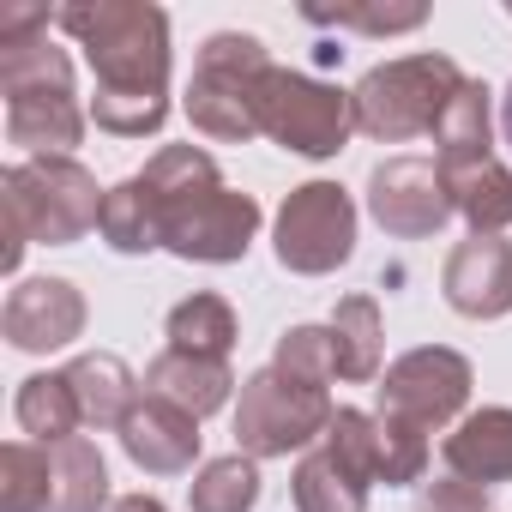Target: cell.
<instances>
[{"label": "cell", "instance_id": "1", "mask_svg": "<svg viewBox=\"0 0 512 512\" xmlns=\"http://www.w3.org/2000/svg\"><path fill=\"white\" fill-rule=\"evenodd\" d=\"M55 25L85 49L97 97L91 121L115 139H145L169 121V13L151 0H79Z\"/></svg>", "mask_w": 512, "mask_h": 512}, {"label": "cell", "instance_id": "2", "mask_svg": "<svg viewBox=\"0 0 512 512\" xmlns=\"http://www.w3.org/2000/svg\"><path fill=\"white\" fill-rule=\"evenodd\" d=\"M0 97H7V139L25 157H73L85 139L91 115L79 109L67 49L49 43L43 7L0 13Z\"/></svg>", "mask_w": 512, "mask_h": 512}, {"label": "cell", "instance_id": "3", "mask_svg": "<svg viewBox=\"0 0 512 512\" xmlns=\"http://www.w3.org/2000/svg\"><path fill=\"white\" fill-rule=\"evenodd\" d=\"M139 181L157 193L163 211V247L175 260H199V266H235L260 235V199L223 187L211 151L199 145H163Z\"/></svg>", "mask_w": 512, "mask_h": 512}, {"label": "cell", "instance_id": "4", "mask_svg": "<svg viewBox=\"0 0 512 512\" xmlns=\"http://www.w3.org/2000/svg\"><path fill=\"white\" fill-rule=\"evenodd\" d=\"M7 253L0 266L19 272L25 266V247H73L91 229H103V187L79 157H25L7 169Z\"/></svg>", "mask_w": 512, "mask_h": 512}, {"label": "cell", "instance_id": "5", "mask_svg": "<svg viewBox=\"0 0 512 512\" xmlns=\"http://www.w3.org/2000/svg\"><path fill=\"white\" fill-rule=\"evenodd\" d=\"M272 73V55L260 37L247 31H217L205 37L199 61H193V79H187V121L205 133V139H223V145H241L260 133V85Z\"/></svg>", "mask_w": 512, "mask_h": 512}, {"label": "cell", "instance_id": "6", "mask_svg": "<svg viewBox=\"0 0 512 512\" xmlns=\"http://www.w3.org/2000/svg\"><path fill=\"white\" fill-rule=\"evenodd\" d=\"M458 91H464V73H458V61H446V55L380 61V67L362 73V85L350 91V97H356V133H368V139H380V145L434 133Z\"/></svg>", "mask_w": 512, "mask_h": 512}, {"label": "cell", "instance_id": "7", "mask_svg": "<svg viewBox=\"0 0 512 512\" xmlns=\"http://www.w3.org/2000/svg\"><path fill=\"white\" fill-rule=\"evenodd\" d=\"M338 404L320 386H302L278 368H260L241 380V404H235V452L241 458H290V452H314L332 428Z\"/></svg>", "mask_w": 512, "mask_h": 512}, {"label": "cell", "instance_id": "8", "mask_svg": "<svg viewBox=\"0 0 512 512\" xmlns=\"http://www.w3.org/2000/svg\"><path fill=\"white\" fill-rule=\"evenodd\" d=\"M260 133L296 157H338L356 133V97L326 85V79H308V73H290V67H272L266 85H260Z\"/></svg>", "mask_w": 512, "mask_h": 512}, {"label": "cell", "instance_id": "9", "mask_svg": "<svg viewBox=\"0 0 512 512\" xmlns=\"http://www.w3.org/2000/svg\"><path fill=\"white\" fill-rule=\"evenodd\" d=\"M380 482V434L368 410H338L326 440L302 452L290 494L296 512H368V488Z\"/></svg>", "mask_w": 512, "mask_h": 512}, {"label": "cell", "instance_id": "10", "mask_svg": "<svg viewBox=\"0 0 512 512\" xmlns=\"http://www.w3.org/2000/svg\"><path fill=\"white\" fill-rule=\"evenodd\" d=\"M272 247H278V266L284 272H302V278L338 272L350 253H356V199L338 181L296 187L284 199V211H278Z\"/></svg>", "mask_w": 512, "mask_h": 512}, {"label": "cell", "instance_id": "11", "mask_svg": "<svg viewBox=\"0 0 512 512\" xmlns=\"http://www.w3.org/2000/svg\"><path fill=\"white\" fill-rule=\"evenodd\" d=\"M464 404H470V362L446 344H422L380 374V416L410 422L422 434L446 428Z\"/></svg>", "mask_w": 512, "mask_h": 512}, {"label": "cell", "instance_id": "12", "mask_svg": "<svg viewBox=\"0 0 512 512\" xmlns=\"http://www.w3.org/2000/svg\"><path fill=\"white\" fill-rule=\"evenodd\" d=\"M368 217L386 235H398V241L440 235L446 217H452V193H446L440 163H428V157H386L368 175Z\"/></svg>", "mask_w": 512, "mask_h": 512}, {"label": "cell", "instance_id": "13", "mask_svg": "<svg viewBox=\"0 0 512 512\" xmlns=\"http://www.w3.org/2000/svg\"><path fill=\"white\" fill-rule=\"evenodd\" d=\"M0 332H7V344L25 350V356L67 350L85 332V296H79V284H67V278H25L7 296V308H0Z\"/></svg>", "mask_w": 512, "mask_h": 512}, {"label": "cell", "instance_id": "14", "mask_svg": "<svg viewBox=\"0 0 512 512\" xmlns=\"http://www.w3.org/2000/svg\"><path fill=\"white\" fill-rule=\"evenodd\" d=\"M446 302L464 320H500L512 314V241L506 235H470L446 253L440 272Z\"/></svg>", "mask_w": 512, "mask_h": 512}, {"label": "cell", "instance_id": "15", "mask_svg": "<svg viewBox=\"0 0 512 512\" xmlns=\"http://www.w3.org/2000/svg\"><path fill=\"white\" fill-rule=\"evenodd\" d=\"M199 416H187V410H175V404H163V398H139L133 404V416L121 422V452L145 470V476H181V470H193V458H199Z\"/></svg>", "mask_w": 512, "mask_h": 512}, {"label": "cell", "instance_id": "16", "mask_svg": "<svg viewBox=\"0 0 512 512\" xmlns=\"http://www.w3.org/2000/svg\"><path fill=\"white\" fill-rule=\"evenodd\" d=\"M446 470L476 482V488H494V482H512V410L506 404H488V410H470L446 446H440Z\"/></svg>", "mask_w": 512, "mask_h": 512}, {"label": "cell", "instance_id": "17", "mask_svg": "<svg viewBox=\"0 0 512 512\" xmlns=\"http://www.w3.org/2000/svg\"><path fill=\"white\" fill-rule=\"evenodd\" d=\"M145 392L205 422L211 410H223V404H229V392H235V374H229V362L187 356V350H163V356L145 368Z\"/></svg>", "mask_w": 512, "mask_h": 512}, {"label": "cell", "instance_id": "18", "mask_svg": "<svg viewBox=\"0 0 512 512\" xmlns=\"http://www.w3.org/2000/svg\"><path fill=\"white\" fill-rule=\"evenodd\" d=\"M67 380H73V398H79L85 428H115V434H121V422H127L133 404H139L133 368H127L121 356H109V350H91V356H73V362H67Z\"/></svg>", "mask_w": 512, "mask_h": 512}, {"label": "cell", "instance_id": "19", "mask_svg": "<svg viewBox=\"0 0 512 512\" xmlns=\"http://www.w3.org/2000/svg\"><path fill=\"white\" fill-rule=\"evenodd\" d=\"M440 175H446L452 211L470 223V235L512 229V169L500 157H482V163H464V169H440Z\"/></svg>", "mask_w": 512, "mask_h": 512}, {"label": "cell", "instance_id": "20", "mask_svg": "<svg viewBox=\"0 0 512 512\" xmlns=\"http://www.w3.org/2000/svg\"><path fill=\"white\" fill-rule=\"evenodd\" d=\"M434 163L440 169H464V163H482L494 157V121H488V85L464 79V91L452 97V109L440 115L434 127Z\"/></svg>", "mask_w": 512, "mask_h": 512}, {"label": "cell", "instance_id": "21", "mask_svg": "<svg viewBox=\"0 0 512 512\" xmlns=\"http://www.w3.org/2000/svg\"><path fill=\"white\" fill-rule=\"evenodd\" d=\"M13 416H19V428H25L37 446H61V440H73V434L85 428L67 368H61V374H31V380H19Z\"/></svg>", "mask_w": 512, "mask_h": 512}, {"label": "cell", "instance_id": "22", "mask_svg": "<svg viewBox=\"0 0 512 512\" xmlns=\"http://www.w3.org/2000/svg\"><path fill=\"white\" fill-rule=\"evenodd\" d=\"M49 458H55V500H49V512H109L115 506L109 500V464H103L97 440L73 434V440L49 446Z\"/></svg>", "mask_w": 512, "mask_h": 512}, {"label": "cell", "instance_id": "23", "mask_svg": "<svg viewBox=\"0 0 512 512\" xmlns=\"http://www.w3.org/2000/svg\"><path fill=\"white\" fill-rule=\"evenodd\" d=\"M163 332H169V350L229 362V350H235V308H229L223 296L199 290V296H187V302L169 308V326H163Z\"/></svg>", "mask_w": 512, "mask_h": 512}, {"label": "cell", "instance_id": "24", "mask_svg": "<svg viewBox=\"0 0 512 512\" xmlns=\"http://www.w3.org/2000/svg\"><path fill=\"white\" fill-rule=\"evenodd\" d=\"M103 241L115 253H151V247H163V211H157V193L139 175H127L121 187H109V199H103Z\"/></svg>", "mask_w": 512, "mask_h": 512}, {"label": "cell", "instance_id": "25", "mask_svg": "<svg viewBox=\"0 0 512 512\" xmlns=\"http://www.w3.org/2000/svg\"><path fill=\"white\" fill-rule=\"evenodd\" d=\"M332 344H338V374L368 386L380 380V356H386V338H380V308L374 296H344L338 314H332Z\"/></svg>", "mask_w": 512, "mask_h": 512}, {"label": "cell", "instance_id": "26", "mask_svg": "<svg viewBox=\"0 0 512 512\" xmlns=\"http://www.w3.org/2000/svg\"><path fill=\"white\" fill-rule=\"evenodd\" d=\"M55 500V458L37 440L0 446V512H49Z\"/></svg>", "mask_w": 512, "mask_h": 512}, {"label": "cell", "instance_id": "27", "mask_svg": "<svg viewBox=\"0 0 512 512\" xmlns=\"http://www.w3.org/2000/svg\"><path fill=\"white\" fill-rule=\"evenodd\" d=\"M253 500H260V464L241 458V452L199 464V476L187 482L193 512H253Z\"/></svg>", "mask_w": 512, "mask_h": 512}, {"label": "cell", "instance_id": "28", "mask_svg": "<svg viewBox=\"0 0 512 512\" xmlns=\"http://www.w3.org/2000/svg\"><path fill=\"white\" fill-rule=\"evenodd\" d=\"M278 374L302 380V386H332L338 380V344H332V326H290L278 338V356H272Z\"/></svg>", "mask_w": 512, "mask_h": 512}, {"label": "cell", "instance_id": "29", "mask_svg": "<svg viewBox=\"0 0 512 512\" xmlns=\"http://www.w3.org/2000/svg\"><path fill=\"white\" fill-rule=\"evenodd\" d=\"M374 434H380V482L386 488L422 482V470H428V434L410 428V422H392L380 410H374Z\"/></svg>", "mask_w": 512, "mask_h": 512}, {"label": "cell", "instance_id": "30", "mask_svg": "<svg viewBox=\"0 0 512 512\" xmlns=\"http://www.w3.org/2000/svg\"><path fill=\"white\" fill-rule=\"evenodd\" d=\"M308 25H338V31H368V37H398L428 25V7H302Z\"/></svg>", "mask_w": 512, "mask_h": 512}, {"label": "cell", "instance_id": "31", "mask_svg": "<svg viewBox=\"0 0 512 512\" xmlns=\"http://www.w3.org/2000/svg\"><path fill=\"white\" fill-rule=\"evenodd\" d=\"M416 512H488V494L476 482H464V476H440V482L422 488Z\"/></svg>", "mask_w": 512, "mask_h": 512}, {"label": "cell", "instance_id": "32", "mask_svg": "<svg viewBox=\"0 0 512 512\" xmlns=\"http://www.w3.org/2000/svg\"><path fill=\"white\" fill-rule=\"evenodd\" d=\"M109 512H169V506H163L157 494H121V500H115Z\"/></svg>", "mask_w": 512, "mask_h": 512}, {"label": "cell", "instance_id": "33", "mask_svg": "<svg viewBox=\"0 0 512 512\" xmlns=\"http://www.w3.org/2000/svg\"><path fill=\"white\" fill-rule=\"evenodd\" d=\"M500 127H506V145H512V85H506V97H500Z\"/></svg>", "mask_w": 512, "mask_h": 512}]
</instances>
